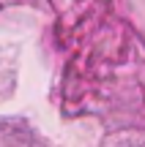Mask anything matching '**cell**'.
<instances>
[]
</instances>
